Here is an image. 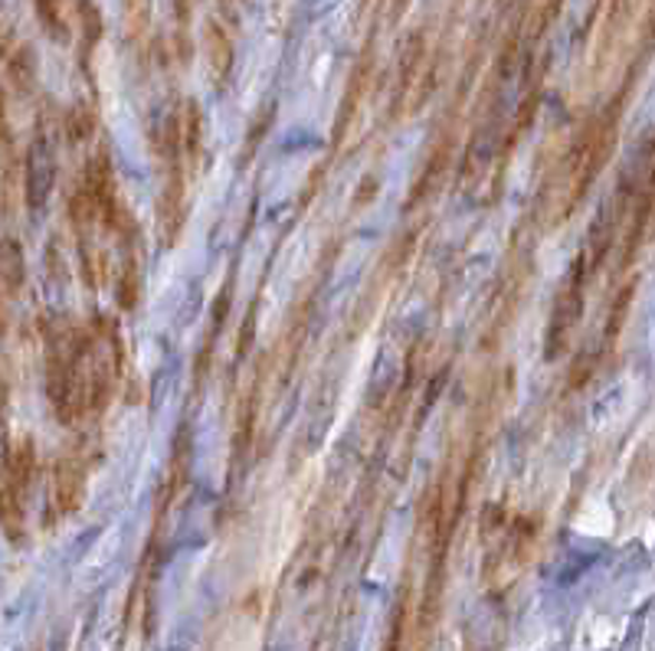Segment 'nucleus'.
<instances>
[{"label":"nucleus","instance_id":"9","mask_svg":"<svg viewBox=\"0 0 655 651\" xmlns=\"http://www.w3.org/2000/svg\"><path fill=\"white\" fill-rule=\"evenodd\" d=\"M207 47H210V72L217 79H227L230 69H234V43L217 20L207 23Z\"/></svg>","mask_w":655,"mask_h":651},{"label":"nucleus","instance_id":"11","mask_svg":"<svg viewBox=\"0 0 655 651\" xmlns=\"http://www.w3.org/2000/svg\"><path fill=\"white\" fill-rule=\"evenodd\" d=\"M76 10H79V20H82V50L89 57L92 47L102 40V13H99V7L92 0H79Z\"/></svg>","mask_w":655,"mask_h":651},{"label":"nucleus","instance_id":"5","mask_svg":"<svg viewBox=\"0 0 655 651\" xmlns=\"http://www.w3.org/2000/svg\"><path fill=\"white\" fill-rule=\"evenodd\" d=\"M23 528H27V514H23V491L13 484V478L3 469L0 459V531L10 543L23 540Z\"/></svg>","mask_w":655,"mask_h":651},{"label":"nucleus","instance_id":"3","mask_svg":"<svg viewBox=\"0 0 655 651\" xmlns=\"http://www.w3.org/2000/svg\"><path fill=\"white\" fill-rule=\"evenodd\" d=\"M584 259L574 262V272L567 276L560 296L554 301V311H550V328H547V357H560L570 344V334L574 328L580 324V314H584Z\"/></svg>","mask_w":655,"mask_h":651},{"label":"nucleus","instance_id":"2","mask_svg":"<svg viewBox=\"0 0 655 651\" xmlns=\"http://www.w3.org/2000/svg\"><path fill=\"white\" fill-rule=\"evenodd\" d=\"M57 187V141L50 134V128H37L30 148H27V161H23V200L33 213H40Z\"/></svg>","mask_w":655,"mask_h":651},{"label":"nucleus","instance_id":"6","mask_svg":"<svg viewBox=\"0 0 655 651\" xmlns=\"http://www.w3.org/2000/svg\"><path fill=\"white\" fill-rule=\"evenodd\" d=\"M423 57H426V37H423V30H414L400 50V76H397V89H394V106L410 96L419 69H423Z\"/></svg>","mask_w":655,"mask_h":651},{"label":"nucleus","instance_id":"4","mask_svg":"<svg viewBox=\"0 0 655 651\" xmlns=\"http://www.w3.org/2000/svg\"><path fill=\"white\" fill-rule=\"evenodd\" d=\"M82 491H86V469H82L79 459L66 455L53 465V508H57L60 518L72 514L79 508Z\"/></svg>","mask_w":655,"mask_h":651},{"label":"nucleus","instance_id":"1","mask_svg":"<svg viewBox=\"0 0 655 651\" xmlns=\"http://www.w3.org/2000/svg\"><path fill=\"white\" fill-rule=\"evenodd\" d=\"M92 331L72 321H60L47 334V397L62 425H76L92 413L89 397V357Z\"/></svg>","mask_w":655,"mask_h":651},{"label":"nucleus","instance_id":"15","mask_svg":"<svg viewBox=\"0 0 655 651\" xmlns=\"http://www.w3.org/2000/svg\"><path fill=\"white\" fill-rule=\"evenodd\" d=\"M404 625H407V595L400 599V605H397V612H394V629H390V639H387L384 651L404 649Z\"/></svg>","mask_w":655,"mask_h":651},{"label":"nucleus","instance_id":"17","mask_svg":"<svg viewBox=\"0 0 655 651\" xmlns=\"http://www.w3.org/2000/svg\"><path fill=\"white\" fill-rule=\"evenodd\" d=\"M616 3H623V0H616Z\"/></svg>","mask_w":655,"mask_h":651},{"label":"nucleus","instance_id":"16","mask_svg":"<svg viewBox=\"0 0 655 651\" xmlns=\"http://www.w3.org/2000/svg\"><path fill=\"white\" fill-rule=\"evenodd\" d=\"M125 10H128V20L135 27H145V20H148V0H125Z\"/></svg>","mask_w":655,"mask_h":651},{"label":"nucleus","instance_id":"14","mask_svg":"<svg viewBox=\"0 0 655 651\" xmlns=\"http://www.w3.org/2000/svg\"><path fill=\"white\" fill-rule=\"evenodd\" d=\"M10 168H13V128H10L7 99L0 89V171H3V180H10Z\"/></svg>","mask_w":655,"mask_h":651},{"label":"nucleus","instance_id":"7","mask_svg":"<svg viewBox=\"0 0 655 651\" xmlns=\"http://www.w3.org/2000/svg\"><path fill=\"white\" fill-rule=\"evenodd\" d=\"M27 282V259L17 239H0V296L13 298L20 296Z\"/></svg>","mask_w":655,"mask_h":651},{"label":"nucleus","instance_id":"8","mask_svg":"<svg viewBox=\"0 0 655 651\" xmlns=\"http://www.w3.org/2000/svg\"><path fill=\"white\" fill-rule=\"evenodd\" d=\"M3 459V469L13 478V484L27 494V488L33 484V472H37V452H33V442L30 439H17L10 442V449L0 455Z\"/></svg>","mask_w":655,"mask_h":651},{"label":"nucleus","instance_id":"12","mask_svg":"<svg viewBox=\"0 0 655 651\" xmlns=\"http://www.w3.org/2000/svg\"><path fill=\"white\" fill-rule=\"evenodd\" d=\"M10 79L20 92H30L33 89V79H37V60H33V50L23 47L10 57Z\"/></svg>","mask_w":655,"mask_h":651},{"label":"nucleus","instance_id":"13","mask_svg":"<svg viewBox=\"0 0 655 651\" xmlns=\"http://www.w3.org/2000/svg\"><path fill=\"white\" fill-rule=\"evenodd\" d=\"M92 131H96V112L89 106H72L66 112V134L72 141H86Z\"/></svg>","mask_w":655,"mask_h":651},{"label":"nucleus","instance_id":"10","mask_svg":"<svg viewBox=\"0 0 655 651\" xmlns=\"http://www.w3.org/2000/svg\"><path fill=\"white\" fill-rule=\"evenodd\" d=\"M37 17L47 30V37L66 43L69 40V23H66V13H62V0H37Z\"/></svg>","mask_w":655,"mask_h":651}]
</instances>
